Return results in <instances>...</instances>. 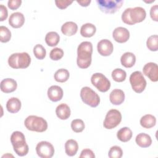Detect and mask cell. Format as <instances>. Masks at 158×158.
Masks as SVG:
<instances>
[{
	"instance_id": "ab89813d",
	"label": "cell",
	"mask_w": 158,
	"mask_h": 158,
	"mask_svg": "<svg viewBox=\"0 0 158 158\" xmlns=\"http://www.w3.org/2000/svg\"><path fill=\"white\" fill-rule=\"evenodd\" d=\"M80 157H88V158H94L95 155L93 151L89 149H84L81 151V154L80 155Z\"/></svg>"
},
{
	"instance_id": "484cf974",
	"label": "cell",
	"mask_w": 158,
	"mask_h": 158,
	"mask_svg": "<svg viewBox=\"0 0 158 158\" xmlns=\"http://www.w3.org/2000/svg\"><path fill=\"white\" fill-rule=\"evenodd\" d=\"M133 136L131 130L127 127L120 128L117 133V137L120 141L125 143L131 139Z\"/></svg>"
},
{
	"instance_id": "9a60e30c",
	"label": "cell",
	"mask_w": 158,
	"mask_h": 158,
	"mask_svg": "<svg viewBox=\"0 0 158 158\" xmlns=\"http://www.w3.org/2000/svg\"><path fill=\"white\" fill-rule=\"evenodd\" d=\"M25 23V17L23 14L19 12L12 13L9 18V23L14 28L22 27Z\"/></svg>"
},
{
	"instance_id": "4316f807",
	"label": "cell",
	"mask_w": 158,
	"mask_h": 158,
	"mask_svg": "<svg viewBox=\"0 0 158 158\" xmlns=\"http://www.w3.org/2000/svg\"><path fill=\"white\" fill-rule=\"evenodd\" d=\"M156 123V117L151 114L143 115L140 119V125L144 128H151Z\"/></svg>"
},
{
	"instance_id": "9c48e42d",
	"label": "cell",
	"mask_w": 158,
	"mask_h": 158,
	"mask_svg": "<svg viewBox=\"0 0 158 158\" xmlns=\"http://www.w3.org/2000/svg\"><path fill=\"white\" fill-rule=\"evenodd\" d=\"M122 121V114L117 109H110L106 114L103 122L104 127L106 129H112L118 126Z\"/></svg>"
},
{
	"instance_id": "52a82bcc",
	"label": "cell",
	"mask_w": 158,
	"mask_h": 158,
	"mask_svg": "<svg viewBox=\"0 0 158 158\" xmlns=\"http://www.w3.org/2000/svg\"><path fill=\"white\" fill-rule=\"evenodd\" d=\"M96 2L101 11L106 14H114L121 8L123 0H97Z\"/></svg>"
},
{
	"instance_id": "5b68a950",
	"label": "cell",
	"mask_w": 158,
	"mask_h": 158,
	"mask_svg": "<svg viewBox=\"0 0 158 158\" xmlns=\"http://www.w3.org/2000/svg\"><path fill=\"white\" fill-rule=\"evenodd\" d=\"M24 125L27 130L39 133L44 132L48 128V123L44 118L33 115L25 118Z\"/></svg>"
},
{
	"instance_id": "f546056e",
	"label": "cell",
	"mask_w": 158,
	"mask_h": 158,
	"mask_svg": "<svg viewBox=\"0 0 158 158\" xmlns=\"http://www.w3.org/2000/svg\"><path fill=\"white\" fill-rule=\"evenodd\" d=\"M112 78L116 82H122L127 77L126 72L121 69H115L112 72Z\"/></svg>"
},
{
	"instance_id": "277c9868",
	"label": "cell",
	"mask_w": 158,
	"mask_h": 158,
	"mask_svg": "<svg viewBox=\"0 0 158 158\" xmlns=\"http://www.w3.org/2000/svg\"><path fill=\"white\" fill-rule=\"evenodd\" d=\"M31 63L30 55L25 52H16L8 58V64L12 69H26Z\"/></svg>"
},
{
	"instance_id": "8992f818",
	"label": "cell",
	"mask_w": 158,
	"mask_h": 158,
	"mask_svg": "<svg viewBox=\"0 0 158 158\" xmlns=\"http://www.w3.org/2000/svg\"><path fill=\"white\" fill-rule=\"evenodd\" d=\"M80 97L85 104L91 107H96L100 103L99 95L88 86H85L81 89Z\"/></svg>"
},
{
	"instance_id": "4fadbf2b",
	"label": "cell",
	"mask_w": 158,
	"mask_h": 158,
	"mask_svg": "<svg viewBox=\"0 0 158 158\" xmlns=\"http://www.w3.org/2000/svg\"><path fill=\"white\" fill-rule=\"evenodd\" d=\"M97 49L100 55L102 56H109L112 53L114 46L110 40L104 39L98 42Z\"/></svg>"
},
{
	"instance_id": "d6986e66",
	"label": "cell",
	"mask_w": 158,
	"mask_h": 158,
	"mask_svg": "<svg viewBox=\"0 0 158 158\" xmlns=\"http://www.w3.org/2000/svg\"><path fill=\"white\" fill-rule=\"evenodd\" d=\"M121 64L126 68L132 67L136 62L135 55L130 52H126L120 57Z\"/></svg>"
},
{
	"instance_id": "83f0119b",
	"label": "cell",
	"mask_w": 158,
	"mask_h": 158,
	"mask_svg": "<svg viewBox=\"0 0 158 158\" xmlns=\"http://www.w3.org/2000/svg\"><path fill=\"white\" fill-rule=\"evenodd\" d=\"M60 40L59 35L56 31H49L45 36V41L48 46L54 47L59 43Z\"/></svg>"
},
{
	"instance_id": "5bb4252c",
	"label": "cell",
	"mask_w": 158,
	"mask_h": 158,
	"mask_svg": "<svg viewBox=\"0 0 158 158\" xmlns=\"http://www.w3.org/2000/svg\"><path fill=\"white\" fill-rule=\"evenodd\" d=\"M112 37L117 43H123L129 40L130 32L126 28L118 27L114 30L112 32Z\"/></svg>"
},
{
	"instance_id": "8d00e7d4",
	"label": "cell",
	"mask_w": 158,
	"mask_h": 158,
	"mask_svg": "<svg viewBox=\"0 0 158 158\" xmlns=\"http://www.w3.org/2000/svg\"><path fill=\"white\" fill-rule=\"evenodd\" d=\"M72 2H73V1H69V0L55 1V4L56 6L60 9H66L69 6L72 4Z\"/></svg>"
},
{
	"instance_id": "e575fe53",
	"label": "cell",
	"mask_w": 158,
	"mask_h": 158,
	"mask_svg": "<svg viewBox=\"0 0 158 158\" xmlns=\"http://www.w3.org/2000/svg\"><path fill=\"white\" fill-rule=\"evenodd\" d=\"M123 156V151L120 147L118 146H112L108 152V156L110 158H121Z\"/></svg>"
},
{
	"instance_id": "836d02e7",
	"label": "cell",
	"mask_w": 158,
	"mask_h": 158,
	"mask_svg": "<svg viewBox=\"0 0 158 158\" xmlns=\"http://www.w3.org/2000/svg\"><path fill=\"white\" fill-rule=\"evenodd\" d=\"M71 128L75 133H80L85 129L84 122L81 119H75L71 122Z\"/></svg>"
},
{
	"instance_id": "7402d4cb",
	"label": "cell",
	"mask_w": 158,
	"mask_h": 158,
	"mask_svg": "<svg viewBox=\"0 0 158 158\" xmlns=\"http://www.w3.org/2000/svg\"><path fill=\"white\" fill-rule=\"evenodd\" d=\"M78 26L73 22H67L61 27L62 33L66 36H73L77 32Z\"/></svg>"
},
{
	"instance_id": "cb8c5ba5",
	"label": "cell",
	"mask_w": 158,
	"mask_h": 158,
	"mask_svg": "<svg viewBox=\"0 0 158 158\" xmlns=\"http://www.w3.org/2000/svg\"><path fill=\"white\" fill-rule=\"evenodd\" d=\"M78 150V144L77 141L73 139H68L65 143V151L67 156H75Z\"/></svg>"
},
{
	"instance_id": "ba28073f",
	"label": "cell",
	"mask_w": 158,
	"mask_h": 158,
	"mask_svg": "<svg viewBox=\"0 0 158 158\" xmlns=\"http://www.w3.org/2000/svg\"><path fill=\"white\" fill-rule=\"evenodd\" d=\"M130 83L133 91L137 93H142L146 86V79L140 71H135L131 74Z\"/></svg>"
},
{
	"instance_id": "d590c367",
	"label": "cell",
	"mask_w": 158,
	"mask_h": 158,
	"mask_svg": "<svg viewBox=\"0 0 158 158\" xmlns=\"http://www.w3.org/2000/svg\"><path fill=\"white\" fill-rule=\"evenodd\" d=\"M64 56V51L61 48H54L49 53V57L52 60H58Z\"/></svg>"
},
{
	"instance_id": "f1b7e54d",
	"label": "cell",
	"mask_w": 158,
	"mask_h": 158,
	"mask_svg": "<svg viewBox=\"0 0 158 158\" xmlns=\"http://www.w3.org/2000/svg\"><path fill=\"white\" fill-rule=\"evenodd\" d=\"M70 77L69 72L65 69H60L57 70L54 75L55 80L57 82L64 83L68 80Z\"/></svg>"
},
{
	"instance_id": "2e32d148",
	"label": "cell",
	"mask_w": 158,
	"mask_h": 158,
	"mask_svg": "<svg viewBox=\"0 0 158 158\" xmlns=\"http://www.w3.org/2000/svg\"><path fill=\"white\" fill-rule=\"evenodd\" d=\"M47 94L49 99L51 101L57 102L61 100L64 95V92L61 87L57 85H52L48 88Z\"/></svg>"
},
{
	"instance_id": "b9f144b4",
	"label": "cell",
	"mask_w": 158,
	"mask_h": 158,
	"mask_svg": "<svg viewBox=\"0 0 158 158\" xmlns=\"http://www.w3.org/2000/svg\"><path fill=\"white\" fill-rule=\"evenodd\" d=\"M77 2L82 7H87L91 3V0H81V1L77 0Z\"/></svg>"
},
{
	"instance_id": "4dcf8cb0",
	"label": "cell",
	"mask_w": 158,
	"mask_h": 158,
	"mask_svg": "<svg viewBox=\"0 0 158 158\" xmlns=\"http://www.w3.org/2000/svg\"><path fill=\"white\" fill-rule=\"evenodd\" d=\"M146 46L150 51H157L158 49V36L157 35L150 36L147 40Z\"/></svg>"
},
{
	"instance_id": "1f68e13d",
	"label": "cell",
	"mask_w": 158,
	"mask_h": 158,
	"mask_svg": "<svg viewBox=\"0 0 158 158\" xmlns=\"http://www.w3.org/2000/svg\"><path fill=\"white\" fill-rule=\"evenodd\" d=\"M33 54L36 59L42 60L46 57V51L41 44H37L33 48Z\"/></svg>"
},
{
	"instance_id": "ac0fdd59",
	"label": "cell",
	"mask_w": 158,
	"mask_h": 158,
	"mask_svg": "<svg viewBox=\"0 0 158 158\" xmlns=\"http://www.w3.org/2000/svg\"><path fill=\"white\" fill-rule=\"evenodd\" d=\"M109 99L112 104L120 105L125 100V93L122 89H114L110 93Z\"/></svg>"
},
{
	"instance_id": "74e56055",
	"label": "cell",
	"mask_w": 158,
	"mask_h": 158,
	"mask_svg": "<svg viewBox=\"0 0 158 158\" xmlns=\"http://www.w3.org/2000/svg\"><path fill=\"white\" fill-rule=\"evenodd\" d=\"M21 4V0H9L7 2V6L11 10H16L20 6Z\"/></svg>"
},
{
	"instance_id": "30bf717a",
	"label": "cell",
	"mask_w": 158,
	"mask_h": 158,
	"mask_svg": "<svg viewBox=\"0 0 158 158\" xmlns=\"http://www.w3.org/2000/svg\"><path fill=\"white\" fill-rule=\"evenodd\" d=\"M91 82L99 91L104 93L110 87V82L108 78L101 73H95L91 77Z\"/></svg>"
},
{
	"instance_id": "7c38bea8",
	"label": "cell",
	"mask_w": 158,
	"mask_h": 158,
	"mask_svg": "<svg viewBox=\"0 0 158 158\" xmlns=\"http://www.w3.org/2000/svg\"><path fill=\"white\" fill-rule=\"evenodd\" d=\"M143 74L148 77L151 81L156 82L158 81V66L156 63L148 62L143 68Z\"/></svg>"
},
{
	"instance_id": "3957f363",
	"label": "cell",
	"mask_w": 158,
	"mask_h": 158,
	"mask_svg": "<svg viewBox=\"0 0 158 158\" xmlns=\"http://www.w3.org/2000/svg\"><path fill=\"white\" fill-rule=\"evenodd\" d=\"M10 142L14 151L19 156H26L29 151V148L26 143L23 133L19 131H14L10 136Z\"/></svg>"
},
{
	"instance_id": "8fae6325",
	"label": "cell",
	"mask_w": 158,
	"mask_h": 158,
	"mask_svg": "<svg viewBox=\"0 0 158 158\" xmlns=\"http://www.w3.org/2000/svg\"><path fill=\"white\" fill-rule=\"evenodd\" d=\"M36 152L40 157L51 158L54 156V148L51 143L42 141L37 144Z\"/></svg>"
},
{
	"instance_id": "d4e9b609",
	"label": "cell",
	"mask_w": 158,
	"mask_h": 158,
	"mask_svg": "<svg viewBox=\"0 0 158 158\" xmlns=\"http://www.w3.org/2000/svg\"><path fill=\"white\" fill-rule=\"evenodd\" d=\"M96 31V28L94 25L91 23L83 24L80 28V35L85 38H90L93 36Z\"/></svg>"
},
{
	"instance_id": "ffe728a7",
	"label": "cell",
	"mask_w": 158,
	"mask_h": 158,
	"mask_svg": "<svg viewBox=\"0 0 158 158\" xmlns=\"http://www.w3.org/2000/svg\"><path fill=\"white\" fill-rule=\"evenodd\" d=\"M70 109L69 106L65 104L62 103L57 106L56 109V114L57 117L61 120H67L70 116Z\"/></svg>"
},
{
	"instance_id": "7a4b0ae2",
	"label": "cell",
	"mask_w": 158,
	"mask_h": 158,
	"mask_svg": "<svg viewBox=\"0 0 158 158\" xmlns=\"http://www.w3.org/2000/svg\"><path fill=\"white\" fill-rule=\"evenodd\" d=\"M146 17V12L141 7L127 8L122 14V20L123 23L133 25L143 22Z\"/></svg>"
},
{
	"instance_id": "60d3db41",
	"label": "cell",
	"mask_w": 158,
	"mask_h": 158,
	"mask_svg": "<svg viewBox=\"0 0 158 158\" xmlns=\"http://www.w3.org/2000/svg\"><path fill=\"white\" fill-rule=\"evenodd\" d=\"M0 21L2 22L5 20L8 16V12L6 7L3 4H0Z\"/></svg>"
},
{
	"instance_id": "44dd1931",
	"label": "cell",
	"mask_w": 158,
	"mask_h": 158,
	"mask_svg": "<svg viewBox=\"0 0 158 158\" xmlns=\"http://www.w3.org/2000/svg\"><path fill=\"white\" fill-rule=\"evenodd\" d=\"M21 101L17 98H10L6 102V109L7 111L12 114L18 112L21 109Z\"/></svg>"
},
{
	"instance_id": "d6a6232c",
	"label": "cell",
	"mask_w": 158,
	"mask_h": 158,
	"mask_svg": "<svg viewBox=\"0 0 158 158\" xmlns=\"http://www.w3.org/2000/svg\"><path fill=\"white\" fill-rule=\"evenodd\" d=\"M11 38V32L8 28L4 26L0 27V41L2 43H7Z\"/></svg>"
},
{
	"instance_id": "603a6c76",
	"label": "cell",
	"mask_w": 158,
	"mask_h": 158,
	"mask_svg": "<svg viewBox=\"0 0 158 158\" xmlns=\"http://www.w3.org/2000/svg\"><path fill=\"white\" fill-rule=\"evenodd\" d=\"M137 145L141 148H148L152 144V139L151 136L144 133H141L137 135L135 138Z\"/></svg>"
},
{
	"instance_id": "6da1fadb",
	"label": "cell",
	"mask_w": 158,
	"mask_h": 158,
	"mask_svg": "<svg viewBox=\"0 0 158 158\" xmlns=\"http://www.w3.org/2000/svg\"><path fill=\"white\" fill-rule=\"evenodd\" d=\"M93 45L89 41L81 42L77 48V64L80 69H87L91 64Z\"/></svg>"
},
{
	"instance_id": "e0dca14e",
	"label": "cell",
	"mask_w": 158,
	"mask_h": 158,
	"mask_svg": "<svg viewBox=\"0 0 158 158\" xmlns=\"http://www.w3.org/2000/svg\"><path fill=\"white\" fill-rule=\"evenodd\" d=\"M17 87V81L10 78L3 79L0 83V88L1 91L5 93H10L16 90Z\"/></svg>"
},
{
	"instance_id": "f35d334b",
	"label": "cell",
	"mask_w": 158,
	"mask_h": 158,
	"mask_svg": "<svg viewBox=\"0 0 158 158\" xmlns=\"http://www.w3.org/2000/svg\"><path fill=\"white\" fill-rule=\"evenodd\" d=\"M150 16L152 20L158 21V6L156 4L151 7L150 9Z\"/></svg>"
}]
</instances>
